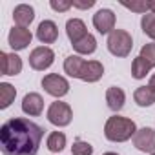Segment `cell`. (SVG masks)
<instances>
[{"mask_svg":"<svg viewBox=\"0 0 155 155\" xmlns=\"http://www.w3.org/2000/svg\"><path fill=\"white\" fill-rule=\"evenodd\" d=\"M0 71L2 75H18L22 71V58L15 53H0Z\"/></svg>","mask_w":155,"mask_h":155,"instance_id":"obj_11","label":"cell"},{"mask_svg":"<svg viewBox=\"0 0 155 155\" xmlns=\"http://www.w3.org/2000/svg\"><path fill=\"white\" fill-rule=\"evenodd\" d=\"M151 68H155V44H144L140 48V55Z\"/></svg>","mask_w":155,"mask_h":155,"instance_id":"obj_24","label":"cell"},{"mask_svg":"<svg viewBox=\"0 0 155 155\" xmlns=\"http://www.w3.org/2000/svg\"><path fill=\"white\" fill-rule=\"evenodd\" d=\"M151 155H155V151H153V153H151Z\"/></svg>","mask_w":155,"mask_h":155,"instance_id":"obj_31","label":"cell"},{"mask_svg":"<svg viewBox=\"0 0 155 155\" xmlns=\"http://www.w3.org/2000/svg\"><path fill=\"white\" fill-rule=\"evenodd\" d=\"M124 8L135 11V13H146L150 9V2H146V0H140V2H126V0H122L120 2Z\"/></svg>","mask_w":155,"mask_h":155,"instance_id":"obj_25","label":"cell"},{"mask_svg":"<svg viewBox=\"0 0 155 155\" xmlns=\"http://www.w3.org/2000/svg\"><path fill=\"white\" fill-rule=\"evenodd\" d=\"M53 60H55V53L48 46H38L29 53V66L33 69H37V71L48 69L53 64Z\"/></svg>","mask_w":155,"mask_h":155,"instance_id":"obj_6","label":"cell"},{"mask_svg":"<svg viewBox=\"0 0 155 155\" xmlns=\"http://www.w3.org/2000/svg\"><path fill=\"white\" fill-rule=\"evenodd\" d=\"M71 153L73 155H91L93 153V146L90 142H84V140H77L71 146Z\"/></svg>","mask_w":155,"mask_h":155,"instance_id":"obj_23","label":"cell"},{"mask_svg":"<svg viewBox=\"0 0 155 155\" xmlns=\"http://www.w3.org/2000/svg\"><path fill=\"white\" fill-rule=\"evenodd\" d=\"M46 146H48V150L53 151V153L62 151L64 146H66V135H64L62 131H53V133H49V137H48V140H46Z\"/></svg>","mask_w":155,"mask_h":155,"instance_id":"obj_19","label":"cell"},{"mask_svg":"<svg viewBox=\"0 0 155 155\" xmlns=\"http://www.w3.org/2000/svg\"><path fill=\"white\" fill-rule=\"evenodd\" d=\"M49 6L55 9V11H68L71 6H73V2H68V0H51L49 2Z\"/></svg>","mask_w":155,"mask_h":155,"instance_id":"obj_26","label":"cell"},{"mask_svg":"<svg viewBox=\"0 0 155 155\" xmlns=\"http://www.w3.org/2000/svg\"><path fill=\"white\" fill-rule=\"evenodd\" d=\"M133 99H135V102H137L140 108H146V106H151V104L155 102V91H153L150 86H140V88L135 90Z\"/></svg>","mask_w":155,"mask_h":155,"instance_id":"obj_17","label":"cell"},{"mask_svg":"<svg viewBox=\"0 0 155 155\" xmlns=\"http://www.w3.org/2000/svg\"><path fill=\"white\" fill-rule=\"evenodd\" d=\"M133 146L139 151L153 153L155 151V130L153 128H140L133 135Z\"/></svg>","mask_w":155,"mask_h":155,"instance_id":"obj_8","label":"cell"},{"mask_svg":"<svg viewBox=\"0 0 155 155\" xmlns=\"http://www.w3.org/2000/svg\"><path fill=\"white\" fill-rule=\"evenodd\" d=\"M71 119H73V111H71L69 104H66V102L57 101L48 108V120L55 126H60V128L68 126L71 122Z\"/></svg>","mask_w":155,"mask_h":155,"instance_id":"obj_5","label":"cell"},{"mask_svg":"<svg viewBox=\"0 0 155 155\" xmlns=\"http://www.w3.org/2000/svg\"><path fill=\"white\" fill-rule=\"evenodd\" d=\"M31 38H33L31 31H29L28 28H18V26H15V28L9 31V35H8V42H9V46H11L15 51L26 49L28 44H31Z\"/></svg>","mask_w":155,"mask_h":155,"instance_id":"obj_10","label":"cell"},{"mask_svg":"<svg viewBox=\"0 0 155 155\" xmlns=\"http://www.w3.org/2000/svg\"><path fill=\"white\" fill-rule=\"evenodd\" d=\"M73 49H75L77 53H81V55H91V53L97 49V40H95L93 35L88 33L84 38H81L79 42L73 44Z\"/></svg>","mask_w":155,"mask_h":155,"instance_id":"obj_18","label":"cell"},{"mask_svg":"<svg viewBox=\"0 0 155 155\" xmlns=\"http://www.w3.org/2000/svg\"><path fill=\"white\" fill-rule=\"evenodd\" d=\"M64 71L84 82H97L104 75V68L99 60H84L79 55H69L64 60Z\"/></svg>","mask_w":155,"mask_h":155,"instance_id":"obj_2","label":"cell"},{"mask_svg":"<svg viewBox=\"0 0 155 155\" xmlns=\"http://www.w3.org/2000/svg\"><path fill=\"white\" fill-rule=\"evenodd\" d=\"M133 48V38L124 29H113L108 37V49L115 57H128Z\"/></svg>","mask_w":155,"mask_h":155,"instance_id":"obj_4","label":"cell"},{"mask_svg":"<svg viewBox=\"0 0 155 155\" xmlns=\"http://www.w3.org/2000/svg\"><path fill=\"white\" fill-rule=\"evenodd\" d=\"M106 102H108V108H110L111 111H120V110L124 108L126 95H124V91H122L120 88L111 86V88H108V91H106Z\"/></svg>","mask_w":155,"mask_h":155,"instance_id":"obj_16","label":"cell"},{"mask_svg":"<svg viewBox=\"0 0 155 155\" xmlns=\"http://www.w3.org/2000/svg\"><path fill=\"white\" fill-rule=\"evenodd\" d=\"M44 130L24 117L9 119L0 128V148L4 155H37Z\"/></svg>","mask_w":155,"mask_h":155,"instance_id":"obj_1","label":"cell"},{"mask_svg":"<svg viewBox=\"0 0 155 155\" xmlns=\"http://www.w3.org/2000/svg\"><path fill=\"white\" fill-rule=\"evenodd\" d=\"M37 38L42 42V44H53L57 38H58V29H57V24L53 20H44L38 24V29H37Z\"/></svg>","mask_w":155,"mask_h":155,"instance_id":"obj_12","label":"cell"},{"mask_svg":"<svg viewBox=\"0 0 155 155\" xmlns=\"http://www.w3.org/2000/svg\"><path fill=\"white\" fill-rule=\"evenodd\" d=\"M73 6L75 8H81V9H88V8L95 6V0H88V2H77V0H73Z\"/></svg>","mask_w":155,"mask_h":155,"instance_id":"obj_27","label":"cell"},{"mask_svg":"<svg viewBox=\"0 0 155 155\" xmlns=\"http://www.w3.org/2000/svg\"><path fill=\"white\" fill-rule=\"evenodd\" d=\"M42 88L53 97H64L69 91V82L60 75L49 73V75H46L42 79Z\"/></svg>","mask_w":155,"mask_h":155,"instance_id":"obj_7","label":"cell"},{"mask_svg":"<svg viewBox=\"0 0 155 155\" xmlns=\"http://www.w3.org/2000/svg\"><path fill=\"white\" fill-rule=\"evenodd\" d=\"M153 91H155V75H151V79H150V84H148Z\"/></svg>","mask_w":155,"mask_h":155,"instance_id":"obj_28","label":"cell"},{"mask_svg":"<svg viewBox=\"0 0 155 155\" xmlns=\"http://www.w3.org/2000/svg\"><path fill=\"white\" fill-rule=\"evenodd\" d=\"M93 26L101 35L111 33L115 29V15L111 9H99L93 15Z\"/></svg>","mask_w":155,"mask_h":155,"instance_id":"obj_9","label":"cell"},{"mask_svg":"<svg viewBox=\"0 0 155 155\" xmlns=\"http://www.w3.org/2000/svg\"><path fill=\"white\" fill-rule=\"evenodd\" d=\"M66 33H68V38L75 44V42H79L81 38H84L88 35L86 24L81 18H71V20L66 22Z\"/></svg>","mask_w":155,"mask_h":155,"instance_id":"obj_15","label":"cell"},{"mask_svg":"<svg viewBox=\"0 0 155 155\" xmlns=\"http://www.w3.org/2000/svg\"><path fill=\"white\" fill-rule=\"evenodd\" d=\"M15 97H17V90L11 84H8V82L0 84V108H2V110L8 108L15 101Z\"/></svg>","mask_w":155,"mask_h":155,"instance_id":"obj_20","label":"cell"},{"mask_svg":"<svg viewBox=\"0 0 155 155\" xmlns=\"http://www.w3.org/2000/svg\"><path fill=\"white\" fill-rule=\"evenodd\" d=\"M44 110V101L38 93H28L22 101V111L26 115H31V117H37L40 115Z\"/></svg>","mask_w":155,"mask_h":155,"instance_id":"obj_13","label":"cell"},{"mask_svg":"<svg viewBox=\"0 0 155 155\" xmlns=\"http://www.w3.org/2000/svg\"><path fill=\"white\" fill-rule=\"evenodd\" d=\"M150 69H151V66L142 57H137L133 60V64H131V75H133V79H144Z\"/></svg>","mask_w":155,"mask_h":155,"instance_id":"obj_21","label":"cell"},{"mask_svg":"<svg viewBox=\"0 0 155 155\" xmlns=\"http://www.w3.org/2000/svg\"><path fill=\"white\" fill-rule=\"evenodd\" d=\"M104 155H119V153H113V151H108V153H104Z\"/></svg>","mask_w":155,"mask_h":155,"instance_id":"obj_30","label":"cell"},{"mask_svg":"<svg viewBox=\"0 0 155 155\" xmlns=\"http://www.w3.org/2000/svg\"><path fill=\"white\" fill-rule=\"evenodd\" d=\"M33 18H35V9L28 4H20L13 11V20L18 28H28L33 22Z\"/></svg>","mask_w":155,"mask_h":155,"instance_id":"obj_14","label":"cell"},{"mask_svg":"<svg viewBox=\"0 0 155 155\" xmlns=\"http://www.w3.org/2000/svg\"><path fill=\"white\" fill-rule=\"evenodd\" d=\"M140 28H142V31H144L151 40H155V15H153V13L142 15V18H140Z\"/></svg>","mask_w":155,"mask_h":155,"instance_id":"obj_22","label":"cell"},{"mask_svg":"<svg viewBox=\"0 0 155 155\" xmlns=\"http://www.w3.org/2000/svg\"><path fill=\"white\" fill-rule=\"evenodd\" d=\"M150 11L155 15V0H150Z\"/></svg>","mask_w":155,"mask_h":155,"instance_id":"obj_29","label":"cell"},{"mask_svg":"<svg viewBox=\"0 0 155 155\" xmlns=\"http://www.w3.org/2000/svg\"><path fill=\"white\" fill-rule=\"evenodd\" d=\"M135 133H137V126H135V122L131 119L115 115V117H110L106 120L104 135L111 142H124V140L131 139Z\"/></svg>","mask_w":155,"mask_h":155,"instance_id":"obj_3","label":"cell"}]
</instances>
